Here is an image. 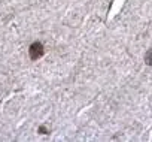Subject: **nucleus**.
Segmentation results:
<instances>
[{
	"instance_id": "1",
	"label": "nucleus",
	"mask_w": 152,
	"mask_h": 142,
	"mask_svg": "<svg viewBox=\"0 0 152 142\" xmlns=\"http://www.w3.org/2000/svg\"><path fill=\"white\" fill-rule=\"evenodd\" d=\"M45 53V49H43V45L40 42H33L30 46H29V56L31 60H39Z\"/></svg>"
},
{
	"instance_id": "3",
	"label": "nucleus",
	"mask_w": 152,
	"mask_h": 142,
	"mask_svg": "<svg viewBox=\"0 0 152 142\" xmlns=\"http://www.w3.org/2000/svg\"><path fill=\"white\" fill-rule=\"evenodd\" d=\"M37 130H39L40 135H48V133H49V130H48L45 126H39V129H37Z\"/></svg>"
},
{
	"instance_id": "2",
	"label": "nucleus",
	"mask_w": 152,
	"mask_h": 142,
	"mask_svg": "<svg viewBox=\"0 0 152 142\" xmlns=\"http://www.w3.org/2000/svg\"><path fill=\"white\" fill-rule=\"evenodd\" d=\"M145 63L148 66H152V48H149L145 54Z\"/></svg>"
}]
</instances>
